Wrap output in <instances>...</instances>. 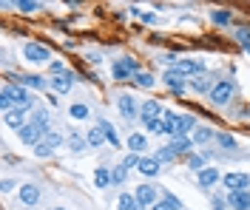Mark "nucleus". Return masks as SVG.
<instances>
[{
  "instance_id": "obj_1",
  "label": "nucleus",
  "mask_w": 250,
  "mask_h": 210,
  "mask_svg": "<svg viewBox=\"0 0 250 210\" xmlns=\"http://www.w3.org/2000/svg\"><path fill=\"white\" fill-rule=\"evenodd\" d=\"M236 94V82L233 80H219L213 85V91H210V102L213 105H225V102H230Z\"/></svg>"
},
{
  "instance_id": "obj_2",
  "label": "nucleus",
  "mask_w": 250,
  "mask_h": 210,
  "mask_svg": "<svg viewBox=\"0 0 250 210\" xmlns=\"http://www.w3.org/2000/svg\"><path fill=\"white\" fill-rule=\"evenodd\" d=\"M111 74L117 77V80H128V77H137L140 74V65L134 57H120L117 63L111 65Z\"/></svg>"
},
{
  "instance_id": "obj_3",
  "label": "nucleus",
  "mask_w": 250,
  "mask_h": 210,
  "mask_svg": "<svg viewBox=\"0 0 250 210\" xmlns=\"http://www.w3.org/2000/svg\"><path fill=\"white\" fill-rule=\"evenodd\" d=\"M117 108H120V114H123L128 122H134V119L140 116V111H142L140 105H137V99L131 97V94H120V97H117Z\"/></svg>"
},
{
  "instance_id": "obj_4",
  "label": "nucleus",
  "mask_w": 250,
  "mask_h": 210,
  "mask_svg": "<svg viewBox=\"0 0 250 210\" xmlns=\"http://www.w3.org/2000/svg\"><path fill=\"white\" fill-rule=\"evenodd\" d=\"M23 57L29 60V63H37V65H43L48 63V57H51V51L43 46V43H26V49H23Z\"/></svg>"
},
{
  "instance_id": "obj_5",
  "label": "nucleus",
  "mask_w": 250,
  "mask_h": 210,
  "mask_svg": "<svg viewBox=\"0 0 250 210\" xmlns=\"http://www.w3.org/2000/svg\"><path fill=\"white\" fill-rule=\"evenodd\" d=\"M9 88H12V97H15V108H26V111L34 108V97L26 91V85H9Z\"/></svg>"
},
{
  "instance_id": "obj_6",
  "label": "nucleus",
  "mask_w": 250,
  "mask_h": 210,
  "mask_svg": "<svg viewBox=\"0 0 250 210\" xmlns=\"http://www.w3.org/2000/svg\"><path fill=\"white\" fill-rule=\"evenodd\" d=\"M156 193H159V191H156L154 185H140V188L134 191V196H137V202H140L142 208H154L156 202H159Z\"/></svg>"
},
{
  "instance_id": "obj_7",
  "label": "nucleus",
  "mask_w": 250,
  "mask_h": 210,
  "mask_svg": "<svg viewBox=\"0 0 250 210\" xmlns=\"http://www.w3.org/2000/svg\"><path fill=\"white\" fill-rule=\"evenodd\" d=\"M43 136H46V134H43V131L37 128L34 122H26V125L20 128V139H23L26 145H34V148H37L40 142H43Z\"/></svg>"
},
{
  "instance_id": "obj_8",
  "label": "nucleus",
  "mask_w": 250,
  "mask_h": 210,
  "mask_svg": "<svg viewBox=\"0 0 250 210\" xmlns=\"http://www.w3.org/2000/svg\"><path fill=\"white\" fill-rule=\"evenodd\" d=\"M225 188H228L230 193H236V191H248L250 176L248 173H228V176H225Z\"/></svg>"
},
{
  "instance_id": "obj_9",
  "label": "nucleus",
  "mask_w": 250,
  "mask_h": 210,
  "mask_svg": "<svg viewBox=\"0 0 250 210\" xmlns=\"http://www.w3.org/2000/svg\"><path fill=\"white\" fill-rule=\"evenodd\" d=\"M173 68H176L182 77H202V63H199V60H179Z\"/></svg>"
},
{
  "instance_id": "obj_10",
  "label": "nucleus",
  "mask_w": 250,
  "mask_h": 210,
  "mask_svg": "<svg viewBox=\"0 0 250 210\" xmlns=\"http://www.w3.org/2000/svg\"><path fill=\"white\" fill-rule=\"evenodd\" d=\"M140 116H142V122H151V119H162L165 116V108L159 105V102H142V111H140Z\"/></svg>"
},
{
  "instance_id": "obj_11",
  "label": "nucleus",
  "mask_w": 250,
  "mask_h": 210,
  "mask_svg": "<svg viewBox=\"0 0 250 210\" xmlns=\"http://www.w3.org/2000/svg\"><path fill=\"white\" fill-rule=\"evenodd\" d=\"M20 202L23 205H37L40 202V188L37 185H31V182H26V185H20Z\"/></svg>"
},
{
  "instance_id": "obj_12",
  "label": "nucleus",
  "mask_w": 250,
  "mask_h": 210,
  "mask_svg": "<svg viewBox=\"0 0 250 210\" xmlns=\"http://www.w3.org/2000/svg\"><path fill=\"white\" fill-rule=\"evenodd\" d=\"M23 119H26V108H12V111H6V114H3V122H6L9 128H17V131H20L23 125H26Z\"/></svg>"
},
{
  "instance_id": "obj_13",
  "label": "nucleus",
  "mask_w": 250,
  "mask_h": 210,
  "mask_svg": "<svg viewBox=\"0 0 250 210\" xmlns=\"http://www.w3.org/2000/svg\"><path fill=\"white\" fill-rule=\"evenodd\" d=\"M228 205L236 210H250V191H236L228 196Z\"/></svg>"
},
{
  "instance_id": "obj_14",
  "label": "nucleus",
  "mask_w": 250,
  "mask_h": 210,
  "mask_svg": "<svg viewBox=\"0 0 250 210\" xmlns=\"http://www.w3.org/2000/svg\"><path fill=\"white\" fill-rule=\"evenodd\" d=\"M159 168H162V162L156 159V156H142V162H140V173L142 176H156Z\"/></svg>"
},
{
  "instance_id": "obj_15",
  "label": "nucleus",
  "mask_w": 250,
  "mask_h": 210,
  "mask_svg": "<svg viewBox=\"0 0 250 210\" xmlns=\"http://www.w3.org/2000/svg\"><path fill=\"white\" fill-rule=\"evenodd\" d=\"M165 82H168V88L176 91V94H182V91H185V77H182L176 68H171V71L165 74Z\"/></svg>"
},
{
  "instance_id": "obj_16",
  "label": "nucleus",
  "mask_w": 250,
  "mask_h": 210,
  "mask_svg": "<svg viewBox=\"0 0 250 210\" xmlns=\"http://www.w3.org/2000/svg\"><path fill=\"white\" fill-rule=\"evenodd\" d=\"M71 85H74V77H71V74H62V77H54V80H51V88H54L57 94H68Z\"/></svg>"
},
{
  "instance_id": "obj_17",
  "label": "nucleus",
  "mask_w": 250,
  "mask_h": 210,
  "mask_svg": "<svg viewBox=\"0 0 250 210\" xmlns=\"http://www.w3.org/2000/svg\"><path fill=\"white\" fill-rule=\"evenodd\" d=\"M117 208H120V210H142V205L137 202V196H134V193H120Z\"/></svg>"
},
{
  "instance_id": "obj_18",
  "label": "nucleus",
  "mask_w": 250,
  "mask_h": 210,
  "mask_svg": "<svg viewBox=\"0 0 250 210\" xmlns=\"http://www.w3.org/2000/svg\"><path fill=\"white\" fill-rule=\"evenodd\" d=\"M85 142H88V148H100L103 142H108V139H105V131L100 128V125H94V128L88 131V136H85Z\"/></svg>"
},
{
  "instance_id": "obj_19",
  "label": "nucleus",
  "mask_w": 250,
  "mask_h": 210,
  "mask_svg": "<svg viewBox=\"0 0 250 210\" xmlns=\"http://www.w3.org/2000/svg\"><path fill=\"white\" fill-rule=\"evenodd\" d=\"M216 182H219L216 168H205V171H199V185H202V188H213Z\"/></svg>"
},
{
  "instance_id": "obj_20",
  "label": "nucleus",
  "mask_w": 250,
  "mask_h": 210,
  "mask_svg": "<svg viewBox=\"0 0 250 210\" xmlns=\"http://www.w3.org/2000/svg\"><path fill=\"white\" fill-rule=\"evenodd\" d=\"M213 85H216V82H210L208 77H196V80H190V88H193L196 94H210Z\"/></svg>"
},
{
  "instance_id": "obj_21",
  "label": "nucleus",
  "mask_w": 250,
  "mask_h": 210,
  "mask_svg": "<svg viewBox=\"0 0 250 210\" xmlns=\"http://www.w3.org/2000/svg\"><path fill=\"white\" fill-rule=\"evenodd\" d=\"M31 122H34L37 128L43 131V134H48V111H46V108H34V116H31Z\"/></svg>"
},
{
  "instance_id": "obj_22",
  "label": "nucleus",
  "mask_w": 250,
  "mask_h": 210,
  "mask_svg": "<svg viewBox=\"0 0 250 210\" xmlns=\"http://www.w3.org/2000/svg\"><path fill=\"white\" fill-rule=\"evenodd\" d=\"M196 128V116L193 114H185V116H179V131H176V136H185L188 131Z\"/></svg>"
},
{
  "instance_id": "obj_23",
  "label": "nucleus",
  "mask_w": 250,
  "mask_h": 210,
  "mask_svg": "<svg viewBox=\"0 0 250 210\" xmlns=\"http://www.w3.org/2000/svg\"><path fill=\"white\" fill-rule=\"evenodd\" d=\"M128 148H131V153H142V151L148 148V142H145L142 134H131V136H128Z\"/></svg>"
},
{
  "instance_id": "obj_24",
  "label": "nucleus",
  "mask_w": 250,
  "mask_h": 210,
  "mask_svg": "<svg viewBox=\"0 0 250 210\" xmlns=\"http://www.w3.org/2000/svg\"><path fill=\"white\" fill-rule=\"evenodd\" d=\"M94 185H97V188H108L111 185V171L108 168H97V171H94Z\"/></svg>"
},
{
  "instance_id": "obj_25",
  "label": "nucleus",
  "mask_w": 250,
  "mask_h": 210,
  "mask_svg": "<svg viewBox=\"0 0 250 210\" xmlns=\"http://www.w3.org/2000/svg\"><path fill=\"white\" fill-rule=\"evenodd\" d=\"M97 125H100V128L105 131V139L111 142V148H120V136H117V131H114V125H108L105 119H103V122H97Z\"/></svg>"
},
{
  "instance_id": "obj_26",
  "label": "nucleus",
  "mask_w": 250,
  "mask_h": 210,
  "mask_svg": "<svg viewBox=\"0 0 250 210\" xmlns=\"http://www.w3.org/2000/svg\"><path fill=\"white\" fill-rule=\"evenodd\" d=\"M168 148H171L173 153H185V151H190V139L188 136H173V142Z\"/></svg>"
},
{
  "instance_id": "obj_27",
  "label": "nucleus",
  "mask_w": 250,
  "mask_h": 210,
  "mask_svg": "<svg viewBox=\"0 0 250 210\" xmlns=\"http://www.w3.org/2000/svg\"><path fill=\"white\" fill-rule=\"evenodd\" d=\"M142 125H145V131H148V134H156V136H159V134H168V128H165V119H151V122H142Z\"/></svg>"
},
{
  "instance_id": "obj_28",
  "label": "nucleus",
  "mask_w": 250,
  "mask_h": 210,
  "mask_svg": "<svg viewBox=\"0 0 250 210\" xmlns=\"http://www.w3.org/2000/svg\"><path fill=\"white\" fill-rule=\"evenodd\" d=\"M162 119H165V128H168V134H173V136H176V131H179V116H176L173 111H165V116H162Z\"/></svg>"
},
{
  "instance_id": "obj_29",
  "label": "nucleus",
  "mask_w": 250,
  "mask_h": 210,
  "mask_svg": "<svg viewBox=\"0 0 250 210\" xmlns=\"http://www.w3.org/2000/svg\"><path fill=\"white\" fill-rule=\"evenodd\" d=\"M12 105H15V97H12V88L6 85V88H3V94H0V108H3V114L12 111Z\"/></svg>"
},
{
  "instance_id": "obj_30",
  "label": "nucleus",
  "mask_w": 250,
  "mask_h": 210,
  "mask_svg": "<svg viewBox=\"0 0 250 210\" xmlns=\"http://www.w3.org/2000/svg\"><path fill=\"white\" fill-rule=\"evenodd\" d=\"M68 111H71V116H74V119H88V114H91L85 102H74V105H71Z\"/></svg>"
},
{
  "instance_id": "obj_31",
  "label": "nucleus",
  "mask_w": 250,
  "mask_h": 210,
  "mask_svg": "<svg viewBox=\"0 0 250 210\" xmlns=\"http://www.w3.org/2000/svg\"><path fill=\"white\" fill-rule=\"evenodd\" d=\"M20 85H26V88H46L48 82L43 77H20Z\"/></svg>"
},
{
  "instance_id": "obj_32",
  "label": "nucleus",
  "mask_w": 250,
  "mask_h": 210,
  "mask_svg": "<svg viewBox=\"0 0 250 210\" xmlns=\"http://www.w3.org/2000/svg\"><path fill=\"white\" fill-rule=\"evenodd\" d=\"M210 20H213L216 26H228V23H230V12H225V9H216V12L210 15Z\"/></svg>"
},
{
  "instance_id": "obj_33",
  "label": "nucleus",
  "mask_w": 250,
  "mask_h": 210,
  "mask_svg": "<svg viewBox=\"0 0 250 210\" xmlns=\"http://www.w3.org/2000/svg\"><path fill=\"white\" fill-rule=\"evenodd\" d=\"M125 179H128V171H125L123 165H120V168H114V171H111V185H123Z\"/></svg>"
},
{
  "instance_id": "obj_34",
  "label": "nucleus",
  "mask_w": 250,
  "mask_h": 210,
  "mask_svg": "<svg viewBox=\"0 0 250 210\" xmlns=\"http://www.w3.org/2000/svg\"><path fill=\"white\" fill-rule=\"evenodd\" d=\"M140 162H142L140 153H128V156L123 159V168H125V171H131V168H137V171H140Z\"/></svg>"
},
{
  "instance_id": "obj_35",
  "label": "nucleus",
  "mask_w": 250,
  "mask_h": 210,
  "mask_svg": "<svg viewBox=\"0 0 250 210\" xmlns=\"http://www.w3.org/2000/svg\"><path fill=\"white\" fill-rule=\"evenodd\" d=\"M210 136H213V131H210V128H202V125H199V128L193 131V139H196L199 145H202V142H208Z\"/></svg>"
},
{
  "instance_id": "obj_36",
  "label": "nucleus",
  "mask_w": 250,
  "mask_h": 210,
  "mask_svg": "<svg viewBox=\"0 0 250 210\" xmlns=\"http://www.w3.org/2000/svg\"><path fill=\"white\" fill-rule=\"evenodd\" d=\"M68 145L74 148V151H85V148H88V142H85L80 134H71V136H68Z\"/></svg>"
},
{
  "instance_id": "obj_37",
  "label": "nucleus",
  "mask_w": 250,
  "mask_h": 210,
  "mask_svg": "<svg viewBox=\"0 0 250 210\" xmlns=\"http://www.w3.org/2000/svg\"><path fill=\"white\" fill-rule=\"evenodd\" d=\"M15 6L20 9V12H26V15H31V12H37V9H40V3H31V0H17Z\"/></svg>"
},
{
  "instance_id": "obj_38",
  "label": "nucleus",
  "mask_w": 250,
  "mask_h": 210,
  "mask_svg": "<svg viewBox=\"0 0 250 210\" xmlns=\"http://www.w3.org/2000/svg\"><path fill=\"white\" fill-rule=\"evenodd\" d=\"M173 156H176V153H173V151H171L168 145H165V148H159V151H156V159H159V162H171Z\"/></svg>"
},
{
  "instance_id": "obj_39",
  "label": "nucleus",
  "mask_w": 250,
  "mask_h": 210,
  "mask_svg": "<svg viewBox=\"0 0 250 210\" xmlns=\"http://www.w3.org/2000/svg\"><path fill=\"white\" fill-rule=\"evenodd\" d=\"M219 145H222V148H228V151H230V148H236V139L230 136V134H219Z\"/></svg>"
},
{
  "instance_id": "obj_40",
  "label": "nucleus",
  "mask_w": 250,
  "mask_h": 210,
  "mask_svg": "<svg viewBox=\"0 0 250 210\" xmlns=\"http://www.w3.org/2000/svg\"><path fill=\"white\" fill-rule=\"evenodd\" d=\"M137 82H140L142 88H151V85H154V77L145 74V71H140V74H137Z\"/></svg>"
},
{
  "instance_id": "obj_41",
  "label": "nucleus",
  "mask_w": 250,
  "mask_h": 210,
  "mask_svg": "<svg viewBox=\"0 0 250 210\" xmlns=\"http://www.w3.org/2000/svg\"><path fill=\"white\" fill-rule=\"evenodd\" d=\"M51 151H54V148L48 145V139H43V142H40V145L34 148V153H37V156H48V153H51Z\"/></svg>"
},
{
  "instance_id": "obj_42",
  "label": "nucleus",
  "mask_w": 250,
  "mask_h": 210,
  "mask_svg": "<svg viewBox=\"0 0 250 210\" xmlns=\"http://www.w3.org/2000/svg\"><path fill=\"white\" fill-rule=\"evenodd\" d=\"M236 40H239L242 46H248V49H250V29H239V32H236Z\"/></svg>"
},
{
  "instance_id": "obj_43",
  "label": "nucleus",
  "mask_w": 250,
  "mask_h": 210,
  "mask_svg": "<svg viewBox=\"0 0 250 210\" xmlns=\"http://www.w3.org/2000/svg\"><path fill=\"white\" fill-rule=\"evenodd\" d=\"M46 139H48V145H51V148H60L62 145V136H60V134H46Z\"/></svg>"
},
{
  "instance_id": "obj_44",
  "label": "nucleus",
  "mask_w": 250,
  "mask_h": 210,
  "mask_svg": "<svg viewBox=\"0 0 250 210\" xmlns=\"http://www.w3.org/2000/svg\"><path fill=\"white\" fill-rule=\"evenodd\" d=\"M188 162H190V168H196V171L202 168V171H205V156H190Z\"/></svg>"
},
{
  "instance_id": "obj_45",
  "label": "nucleus",
  "mask_w": 250,
  "mask_h": 210,
  "mask_svg": "<svg viewBox=\"0 0 250 210\" xmlns=\"http://www.w3.org/2000/svg\"><path fill=\"white\" fill-rule=\"evenodd\" d=\"M48 71H51V74H60V77H62L65 65H62V63H51V65H48ZM65 74H68V71H65Z\"/></svg>"
},
{
  "instance_id": "obj_46",
  "label": "nucleus",
  "mask_w": 250,
  "mask_h": 210,
  "mask_svg": "<svg viewBox=\"0 0 250 210\" xmlns=\"http://www.w3.org/2000/svg\"><path fill=\"white\" fill-rule=\"evenodd\" d=\"M165 202H168V205H173L176 210H182V202H179V199H176L173 193H165Z\"/></svg>"
},
{
  "instance_id": "obj_47",
  "label": "nucleus",
  "mask_w": 250,
  "mask_h": 210,
  "mask_svg": "<svg viewBox=\"0 0 250 210\" xmlns=\"http://www.w3.org/2000/svg\"><path fill=\"white\" fill-rule=\"evenodd\" d=\"M151 210H176V208H173V205H168V202L162 199V202H156V205H154Z\"/></svg>"
},
{
  "instance_id": "obj_48",
  "label": "nucleus",
  "mask_w": 250,
  "mask_h": 210,
  "mask_svg": "<svg viewBox=\"0 0 250 210\" xmlns=\"http://www.w3.org/2000/svg\"><path fill=\"white\" fill-rule=\"evenodd\" d=\"M54 210H65V208H54Z\"/></svg>"
}]
</instances>
